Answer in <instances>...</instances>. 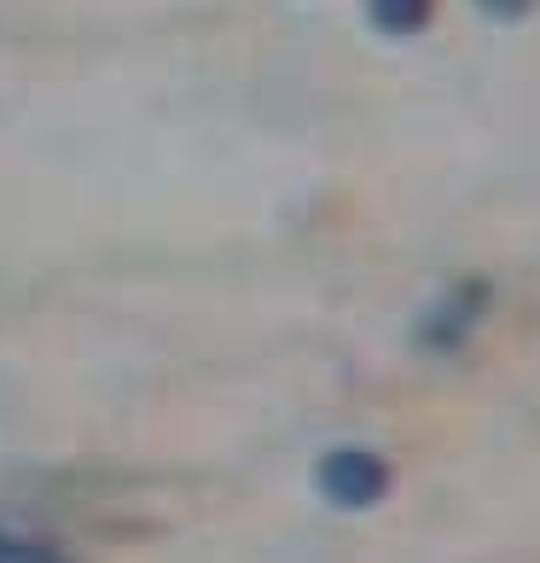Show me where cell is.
<instances>
[{
    "mask_svg": "<svg viewBox=\"0 0 540 563\" xmlns=\"http://www.w3.org/2000/svg\"><path fill=\"white\" fill-rule=\"evenodd\" d=\"M430 12H436V0H366L372 30H384V35H412V30H425Z\"/></svg>",
    "mask_w": 540,
    "mask_h": 563,
    "instance_id": "cell-3",
    "label": "cell"
},
{
    "mask_svg": "<svg viewBox=\"0 0 540 563\" xmlns=\"http://www.w3.org/2000/svg\"><path fill=\"white\" fill-rule=\"evenodd\" d=\"M0 563H70V558L58 547H41V540H30V534L0 529Z\"/></svg>",
    "mask_w": 540,
    "mask_h": 563,
    "instance_id": "cell-4",
    "label": "cell"
},
{
    "mask_svg": "<svg viewBox=\"0 0 540 563\" xmlns=\"http://www.w3.org/2000/svg\"><path fill=\"white\" fill-rule=\"evenodd\" d=\"M476 7H483L488 18H524L529 0H476Z\"/></svg>",
    "mask_w": 540,
    "mask_h": 563,
    "instance_id": "cell-5",
    "label": "cell"
},
{
    "mask_svg": "<svg viewBox=\"0 0 540 563\" xmlns=\"http://www.w3.org/2000/svg\"><path fill=\"white\" fill-rule=\"evenodd\" d=\"M483 308H488V285H483V279L453 285L448 297L425 314L419 343H425V349H460V343L471 338V331H476V320H483Z\"/></svg>",
    "mask_w": 540,
    "mask_h": 563,
    "instance_id": "cell-2",
    "label": "cell"
},
{
    "mask_svg": "<svg viewBox=\"0 0 540 563\" xmlns=\"http://www.w3.org/2000/svg\"><path fill=\"white\" fill-rule=\"evenodd\" d=\"M315 483L326 494V506L338 511H366L389 494V465L366 448H331L315 465Z\"/></svg>",
    "mask_w": 540,
    "mask_h": 563,
    "instance_id": "cell-1",
    "label": "cell"
}]
</instances>
